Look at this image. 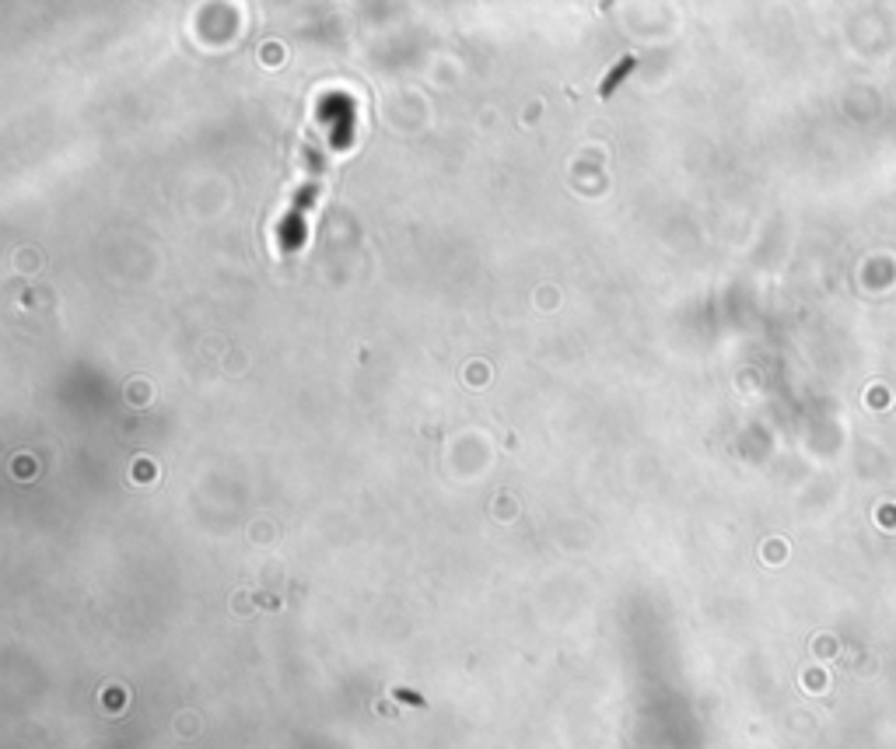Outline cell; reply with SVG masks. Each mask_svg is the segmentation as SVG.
I'll use <instances>...</instances> for the list:
<instances>
[{
	"label": "cell",
	"mask_w": 896,
	"mask_h": 749,
	"mask_svg": "<svg viewBox=\"0 0 896 749\" xmlns=\"http://www.w3.org/2000/svg\"><path fill=\"white\" fill-rule=\"evenodd\" d=\"M396 697H400V701H407V704H424L420 697H413V693H407V690H396Z\"/></svg>",
	"instance_id": "6da1fadb"
}]
</instances>
